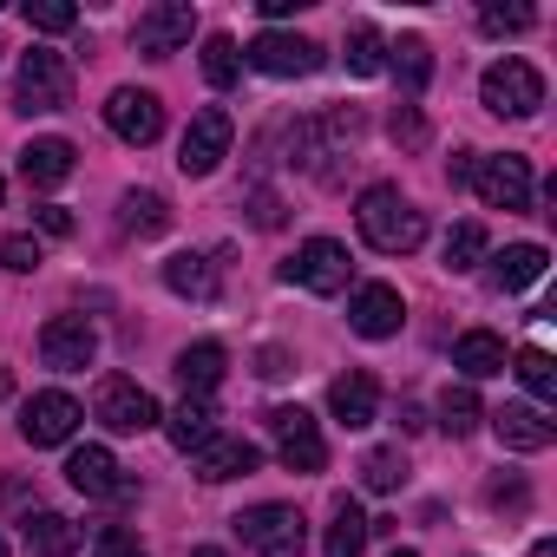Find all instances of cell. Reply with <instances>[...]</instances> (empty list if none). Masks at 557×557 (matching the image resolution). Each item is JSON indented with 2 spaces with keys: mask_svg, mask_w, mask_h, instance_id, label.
I'll return each instance as SVG.
<instances>
[{
  "mask_svg": "<svg viewBox=\"0 0 557 557\" xmlns=\"http://www.w3.org/2000/svg\"><path fill=\"white\" fill-rule=\"evenodd\" d=\"M355 223H361L368 249H381V256H413V249L426 243V216L400 197V184H374V190H361Z\"/></svg>",
  "mask_w": 557,
  "mask_h": 557,
  "instance_id": "cell-1",
  "label": "cell"
},
{
  "mask_svg": "<svg viewBox=\"0 0 557 557\" xmlns=\"http://www.w3.org/2000/svg\"><path fill=\"white\" fill-rule=\"evenodd\" d=\"M236 537L256 557H302L309 550V524H302L296 505H249V511H236Z\"/></svg>",
  "mask_w": 557,
  "mask_h": 557,
  "instance_id": "cell-2",
  "label": "cell"
},
{
  "mask_svg": "<svg viewBox=\"0 0 557 557\" xmlns=\"http://www.w3.org/2000/svg\"><path fill=\"white\" fill-rule=\"evenodd\" d=\"M479 99H485V112H498V119H531V112L544 106V73H537L531 60H498V66H485Z\"/></svg>",
  "mask_w": 557,
  "mask_h": 557,
  "instance_id": "cell-3",
  "label": "cell"
},
{
  "mask_svg": "<svg viewBox=\"0 0 557 557\" xmlns=\"http://www.w3.org/2000/svg\"><path fill=\"white\" fill-rule=\"evenodd\" d=\"M73 99V66L53 47H34L21 60V112H60Z\"/></svg>",
  "mask_w": 557,
  "mask_h": 557,
  "instance_id": "cell-4",
  "label": "cell"
},
{
  "mask_svg": "<svg viewBox=\"0 0 557 557\" xmlns=\"http://www.w3.org/2000/svg\"><path fill=\"white\" fill-rule=\"evenodd\" d=\"M230 138H236L230 112H223V106H203V112L190 119L184 145H177V164H184V177H210V171L230 158Z\"/></svg>",
  "mask_w": 557,
  "mask_h": 557,
  "instance_id": "cell-5",
  "label": "cell"
},
{
  "mask_svg": "<svg viewBox=\"0 0 557 557\" xmlns=\"http://www.w3.org/2000/svg\"><path fill=\"white\" fill-rule=\"evenodd\" d=\"M269 433H275V459H283L289 472H322L329 466V446H322V433H315V420L302 407H275Z\"/></svg>",
  "mask_w": 557,
  "mask_h": 557,
  "instance_id": "cell-6",
  "label": "cell"
},
{
  "mask_svg": "<svg viewBox=\"0 0 557 557\" xmlns=\"http://www.w3.org/2000/svg\"><path fill=\"white\" fill-rule=\"evenodd\" d=\"M472 190H479L485 210H524V203H531V164H524L518 151L479 158V164H472Z\"/></svg>",
  "mask_w": 557,
  "mask_h": 557,
  "instance_id": "cell-7",
  "label": "cell"
},
{
  "mask_svg": "<svg viewBox=\"0 0 557 557\" xmlns=\"http://www.w3.org/2000/svg\"><path fill=\"white\" fill-rule=\"evenodd\" d=\"M92 407H99V420H106L112 433H151V426L164 420V413H158V400H151L138 381H125V374H106Z\"/></svg>",
  "mask_w": 557,
  "mask_h": 557,
  "instance_id": "cell-8",
  "label": "cell"
},
{
  "mask_svg": "<svg viewBox=\"0 0 557 557\" xmlns=\"http://www.w3.org/2000/svg\"><path fill=\"white\" fill-rule=\"evenodd\" d=\"M348 269L355 262H348V249L335 236H309L283 275H289V283H302V289H315V296H335V289H348Z\"/></svg>",
  "mask_w": 557,
  "mask_h": 557,
  "instance_id": "cell-9",
  "label": "cell"
},
{
  "mask_svg": "<svg viewBox=\"0 0 557 557\" xmlns=\"http://www.w3.org/2000/svg\"><path fill=\"white\" fill-rule=\"evenodd\" d=\"M243 60H249L256 73H269V79H302V73L322 66V47L302 40V34H256Z\"/></svg>",
  "mask_w": 557,
  "mask_h": 557,
  "instance_id": "cell-10",
  "label": "cell"
},
{
  "mask_svg": "<svg viewBox=\"0 0 557 557\" xmlns=\"http://www.w3.org/2000/svg\"><path fill=\"white\" fill-rule=\"evenodd\" d=\"M92 355H99V335H92L86 315H53V322L40 329V361H47V368L79 374V368H92Z\"/></svg>",
  "mask_w": 557,
  "mask_h": 557,
  "instance_id": "cell-11",
  "label": "cell"
},
{
  "mask_svg": "<svg viewBox=\"0 0 557 557\" xmlns=\"http://www.w3.org/2000/svg\"><path fill=\"white\" fill-rule=\"evenodd\" d=\"M190 34H197V14L184 8V0H158V8H145V14H138V27H132L138 53H151V60L177 53V47H184Z\"/></svg>",
  "mask_w": 557,
  "mask_h": 557,
  "instance_id": "cell-12",
  "label": "cell"
},
{
  "mask_svg": "<svg viewBox=\"0 0 557 557\" xmlns=\"http://www.w3.org/2000/svg\"><path fill=\"white\" fill-rule=\"evenodd\" d=\"M106 125L125 138V145H151L158 132H164V106H158V92H138V86H119L112 99H106Z\"/></svg>",
  "mask_w": 557,
  "mask_h": 557,
  "instance_id": "cell-13",
  "label": "cell"
},
{
  "mask_svg": "<svg viewBox=\"0 0 557 557\" xmlns=\"http://www.w3.org/2000/svg\"><path fill=\"white\" fill-rule=\"evenodd\" d=\"M73 426H79V400L60 394V387H53V394H34L27 413H21V440H27V446H66Z\"/></svg>",
  "mask_w": 557,
  "mask_h": 557,
  "instance_id": "cell-14",
  "label": "cell"
},
{
  "mask_svg": "<svg viewBox=\"0 0 557 557\" xmlns=\"http://www.w3.org/2000/svg\"><path fill=\"white\" fill-rule=\"evenodd\" d=\"M348 322H355V335H368V342H387V335H400V322H407V302H400V289H394V283H368V289H355V302H348Z\"/></svg>",
  "mask_w": 557,
  "mask_h": 557,
  "instance_id": "cell-15",
  "label": "cell"
},
{
  "mask_svg": "<svg viewBox=\"0 0 557 557\" xmlns=\"http://www.w3.org/2000/svg\"><path fill=\"white\" fill-rule=\"evenodd\" d=\"M66 479H73V492H86V498H132V479H119V459H112L106 446H79V453L66 459Z\"/></svg>",
  "mask_w": 557,
  "mask_h": 557,
  "instance_id": "cell-16",
  "label": "cell"
},
{
  "mask_svg": "<svg viewBox=\"0 0 557 557\" xmlns=\"http://www.w3.org/2000/svg\"><path fill=\"white\" fill-rule=\"evenodd\" d=\"M492 426H498V440H505L511 453H544V446L557 440V426L544 420V407H524V400H505V407L492 413Z\"/></svg>",
  "mask_w": 557,
  "mask_h": 557,
  "instance_id": "cell-17",
  "label": "cell"
},
{
  "mask_svg": "<svg viewBox=\"0 0 557 557\" xmlns=\"http://www.w3.org/2000/svg\"><path fill=\"white\" fill-rule=\"evenodd\" d=\"M73 158H79V151H73L66 138H34V145L21 151V177L40 184V190H53V184L73 177Z\"/></svg>",
  "mask_w": 557,
  "mask_h": 557,
  "instance_id": "cell-18",
  "label": "cell"
},
{
  "mask_svg": "<svg viewBox=\"0 0 557 557\" xmlns=\"http://www.w3.org/2000/svg\"><path fill=\"white\" fill-rule=\"evenodd\" d=\"M374 407H381L374 374H342V381L329 387V413H335L342 426H374Z\"/></svg>",
  "mask_w": 557,
  "mask_h": 557,
  "instance_id": "cell-19",
  "label": "cell"
},
{
  "mask_svg": "<svg viewBox=\"0 0 557 557\" xmlns=\"http://www.w3.org/2000/svg\"><path fill=\"white\" fill-rule=\"evenodd\" d=\"M262 466V453L249 446V440H210L203 453H197V479H210V485H223V479H249Z\"/></svg>",
  "mask_w": 557,
  "mask_h": 557,
  "instance_id": "cell-20",
  "label": "cell"
},
{
  "mask_svg": "<svg viewBox=\"0 0 557 557\" xmlns=\"http://www.w3.org/2000/svg\"><path fill=\"white\" fill-rule=\"evenodd\" d=\"M21 537H27L34 557H73V550H79V524H73L66 511H27Z\"/></svg>",
  "mask_w": 557,
  "mask_h": 557,
  "instance_id": "cell-21",
  "label": "cell"
},
{
  "mask_svg": "<svg viewBox=\"0 0 557 557\" xmlns=\"http://www.w3.org/2000/svg\"><path fill=\"white\" fill-rule=\"evenodd\" d=\"M164 289L171 296H190V302H216V269H210V256H197V249L171 256L164 262Z\"/></svg>",
  "mask_w": 557,
  "mask_h": 557,
  "instance_id": "cell-22",
  "label": "cell"
},
{
  "mask_svg": "<svg viewBox=\"0 0 557 557\" xmlns=\"http://www.w3.org/2000/svg\"><path fill=\"white\" fill-rule=\"evenodd\" d=\"M453 368H466V381H492V374H505V342L492 329H472L453 342Z\"/></svg>",
  "mask_w": 557,
  "mask_h": 557,
  "instance_id": "cell-23",
  "label": "cell"
},
{
  "mask_svg": "<svg viewBox=\"0 0 557 557\" xmlns=\"http://www.w3.org/2000/svg\"><path fill=\"white\" fill-rule=\"evenodd\" d=\"M164 433H171V446H177V453H203V446L216 440V413H210L203 400H184V407H171V413H164Z\"/></svg>",
  "mask_w": 557,
  "mask_h": 557,
  "instance_id": "cell-24",
  "label": "cell"
},
{
  "mask_svg": "<svg viewBox=\"0 0 557 557\" xmlns=\"http://www.w3.org/2000/svg\"><path fill=\"white\" fill-rule=\"evenodd\" d=\"M544 262H550V256H544L537 243H511L505 256H492V283H498L505 296H511V289H531L537 275H544Z\"/></svg>",
  "mask_w": 557,
  "mask_h": 557,
  "instance_id": "cell-25",
  "label": "cell"
},
{
  "mask_svg": "<svg viewBox=\"0 0 557 557\" xmlns=\"http://www.w3.org/2000/svg\"><path fill=\"white\" fill-rule=\"evenodd\" d=\"M223 368H230V355H223L216 342H197V348H184V355H177V381H184V400H190V394H210V387L223 381Z\"/></svg>",
  "mask_w": 557,
  "mask_h": 557,
  "instance_id": "cell-26",
  "label": "cell"
},
{
  "mask_svg": "<svg viewBox=\"0 0 557 557\" xmlns=\"http://www.w3.org/2000/svg\"><path fill=\"white\" fill-rule=\"evenodd\" d=\"M368 524H374V518H361V505H355V498H342V505H335V524H329L322 557H361V550H368V537H374Z\"/></svg>",
  "mask_w": 557,
  "mask_h": 557,
  "instance_id": "cell-27",
  "label": "cell"
},
{
  "mask_svg": "<svg viewBox=\"0 0 557 557\" xmlns=\"http://www.w3.org/2000/svg\"><path fill=\"white\" fill-rule=\"evenodd\" d=\"M381 66H387V40H381L368 21H355V27H348V73H355V79H374Z\"/></svg>",
  "mask_w": 557,
  "mask_h": 557,
  "instance_id": "cell-28",
  "label": "cell"
},
{
  "mask_svg": "<svg viewBox=\"0 0 557 557\" xmlns=\"http://www.w3.org/2000/svg\"><path fill=\"white\" fill-rule=\"evenodd\" d=\"M387 53H394L387 66L400 73V86H407V92H420V86L433 79V47H426V40H413V34H407V40H394Z\"/></svg>",
  "mask_w": 557,
  "mask_h": 557,
  "instance_id": "cell-29",
  "label": "cell"
},
{
  "mask_svg": "<svg viewBox=\"0 0 557 557\" xmlns=\"http://www.w3.org/2000/svg\"><path fill=\"white\" fill-rule=\"evenodd\" d=\"M125 230H138V236H164V230H171V203H164L158 190H132V197H125Z\"/></svg>",
  "mask_w": 557,
  "mask_h": 557,
  "instance_id": "cell-30",
  "label": "cell"
},
{
  "mask_svg": "<svg viewBox=\"0 0 557 557\" xmlns=\"http://www.w3.org/2000/svg\"><path fill=\"white\" fill-rule=\"evenodd\" d=\"M361 485H368V492H400V485H407V453H400V446L368 453V459H361Z\"/></svg>",
  "mask_w": 557,
  "mask_h": 557,
  "instance_id": "cell-31",
  "label": "cell"
},
{
  "mask_svg": "<svg viewBox=\"0 0 557 557\" xmlns=\"http://www.w3.org/2000/svg\"><path fill=\"white\" fill-rule=\"evenodd\" d=\"M236 73H243V53H236V40H230V34H210V40H203V79L223 92V86H236Z\"/></svg>",
  "mask_w": 557,
  "mask_h": 557,
  "instance_id": "cell-32",
  "label": "cell"
},
{
  "mask_svg": "<svg viewBox=\"0 0 557 557\" xmlns=\"http://www.w3.org/2000/svg\"><path fill=\"white\" fill-rule=\"evenodd\" d=\"M518 381L531 387V400L544 407V400H557V368H550V355L544 348H524L518 355Z\"/></svg>",
  "mask_w": 557,
  "mask_h": 557,
  "instance_id": "cell-33",
  "label": "cell"
},
{
  "mask_svg": "<svg viewBox=\"0 0 557 557\" xmlns=\"http://www.w3.org/2000/svg\"><path fill=\"white\" fill-rule=\"evenodd\" d=\"M440 426H446L453 440L472 433V426H479V394H472V387H446V394H440Z\"/></svg>",
  "mask_w": 557,
  "mask_h": 557,
  "instance_id": "cell-34",
  "label": "cell"
},
{
  "mask_svg": "<svg viewBox=\"0 0 557 557\" xmlns=\"http://www.w3.org/2000/svg\"><path fill=\"white\" fill-rule=\"evenodd\" d=\"M479 256H485V230H479V223H459V230L446 236V269L466 275V269H479Z\"/></svg>",
  "mask_w": 557,
  "mask_h": 557,
  "instance_id": "cell-35",
  "label": "cell"
},
{
  "mask_svg": "<svg viewBox=\"0 0 557 557\" xmlns=\"http://www.w3.org/2000/svg\"><path fill=\"white\" fill-rule=\"evenodd\" d=\"M27 27H40V34H73V27H79V8H66V0H27Z\"/></svg>",
  "mask_w": 557,
  "mask_h": 557,
  "instance_id": "cell-36",
  "label": "cell"
},
{
  "mask_svg": "<svg viewBox=\"0 0 557 557\" xmlns=\"http://www.w3.org/2000/svg\"><path fill=\"white\" fill-rule=\"evenodd\" d=\"M531 21H537L531 8H479V27H485L492 40H498V34H524Z\"/></svg>",
  "mask_w": 557,
  "mask_h": 557,
  "instance_id": "cell-37",
  "label": "cell"
},
{
  "mask_svg": "<svg viewBox=\"0 0 557 557\" xmlns=\"http://www.w3.org/2000/svg\"><path fill=\"white\" fill-rule=\"evenodd\" d=\"M0 262H8L14 275L40 269V236H8V243H0Z\"/></svg>",
  "mask_w": 557,
  "mask_h": 557,
  "instance_id": "cell-38",
  "label": "cell"
},
{
  "mask_svg": "<svg viewBox=\"0 0 557 557\" xmlns=\"http://www.w3.org/2000/svg\"><path fill=\"white\" fill-rule=\"evenodd\" d=\"M387 132H394V145H407V151H420V145H426V119H420V112H413V106H400V112H394V125H387Z\"/></svg>",
  "mask_w": 557,
  "mask_h": 557,
  "instance_id": "cell-39",
  "label": "cell"
},
{
  "mask_svg": "<svg viewBox=\"0 0 557 557\" xmlns=\"http://www.w3.org/2000/svg\"><path fill=\"white\" fill-rule=\"evenodd\" d=\"M92 557H145V544H138L132 531H119V524H106V531H99V550H92Z\"/></svg>",
  "mask_w": 557,
  "mask_h": 557,
  "instance_id": "cell-40",
  "label": "cell"
},
{
  "mask_svg": "<svg viewBox=\"0 0 557 557\" xmlns=\"http://www.w3.org/2000/svg\"><path fill=\"white\" fill-rule=\"evenodd\" d=\"M34 216H40V230H47V236H73V210H60V203H40Z\"/></svg>",
  "mask_w": 557,
  "mask_h": 557,
  "instance_id": "cell-41",
  "label": "cell"
},
{
  "mask_svg": "<svg viewBox=\"0 0 557 557\" xmlns=\"http://www.w3.org/2000/svg\"><path fill=\"white\" fill-rule=\"evenodd\" d=\"M256 374H262V381H283V374H289V355H283V348H262V368H256Z\"/></svg>",
  "mask_w": 557,
  "mask_h": 557,
  "instance_id": "cell-42",
  "label": "cell"
},
{
  "mask_svg": "<svg viewBox=\"0 0 557 557\" xmlns=\"http://www.w3.org/2000/svg\"><path fill=\"white\" fill-rule=\"evenodd\" d=\"M492 505H498V511H505V505H511V511H518V505H524V485H518V479H511V485H505V479H498V485H492Z\"/></svg>",
  "mask_w": 557,
  "mask_h": 557,
  "instance_id": "cell-43",
  "label": "cell"
},
{
  "mask_svg": "<svg viewBox=\"0 0 557 557\" xmlns=\"http://www.w3.org/2000/svg\"><path fill=\"white\" fill-rule=\"evenodd\" d=\"M472 164H479V158H472V151H459V158H453V171H446V177H453V184H472Z\"/></svg>",
  "mask_w": 557,
  "mask_h": 557,
  "instance_id": "cell-44",
  "label": "cell"
},
{
  "mask_svg": "<svg viewBox=\"0 0 557 557\" xmlns=\"http://www.w3.org/2000/svg\"><path fill=\"white\" fill-rule=\"evenodd\" d=\"M531 557H557V544H550V537H537V544H531Z\"/></svg>",
  "mask_w": 557,
  "mask_h": 557,
  "instance_id": "cell-45",
  "label": "cell"
},
{
  "mask_svg": "<svg viewBox=\"0 0 557 557\" xmlns=\"http://www.w3.org/2000/svg\"><path fill=\"white\" fill-rule=\"evenodd\" d=\"M190 557H230V550H216V544H197V550H190Z\"/></svg>",
  "mask_w": 557,
  "mask_h": 557,
  "instance_id": "cell-46",
  "label": "cell"
},
{
  "mask_svg": "<svg viewBox=\"0 0 557 557\" xmlns=\"http://www.w3.org/2000/svg\"><path fill=\"white\" fill-rule=\"evenodd\" d=\"M8 394H14V374H8V368H0V400H8Z\"/></svg>",
  "mask_w": 557,
  "mask_h": 557,
  "instance_id": "cell-47",
  "label": "cell"
},
{
  "mask_svg": "<svg viewBox=\"0 0 557 557\" xmlns=\"http://www.w3.org/2000/svg\"><path fill=\"white\" fill-rule=\"evenodd\" d=\"M394 557H420V550H394Z\"/></svg>",
  "mask_w": 557,
  "mask_h": 557,
  "instance_id": "cell-48",
  "label": "cell"
},
{
  "mask_svg": "<svg viewBox=\"0 0 557 557\" xmlns=\"http://www.w3.org/2000/svg\"><path fill=\"white\" fill-rule=\"evenodd\" d=\"M0 557H8V544H0Z\"/></svg>",
  "mask_w": 557,
  "mask_h": 557,
  "instance_id": "cell-49",
  "label": "cell"
},
{
  "mask_svg": "<svg viewBox=\"0 0 557 557\" xmlns=\"http://www.w3.org/2000/svg\"><path fill=\"white\" fill-rule=\"evenodd\" d=\"M0 197H8V184H0Z\"/></svg>",
  "mask_w": 557,
  "mask_h": 557,
  "instance_id": "cell-50",
  "label": "cell"
}]
</instances>
